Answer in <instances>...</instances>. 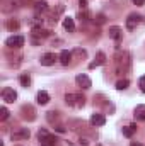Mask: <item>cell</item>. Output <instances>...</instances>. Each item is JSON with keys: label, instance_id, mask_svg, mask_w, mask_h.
Segmentation results:
<instances>
[{"label": "cell", "instance_id": "1", "mask_svg": "<svg viewBox=\"0 0 145 146\" xmlns=\"http://www.w3.org/2000/svg\"><path fill=\"white\" fill-rule=\"evenodd\" d=\"M114 66H116V73L123 75V73H128L132 68V58H130V53L128 51H116L114 54Z\"/></svg>", "mask_w": 145, "mask_h": 146}, {"label": "cell", "instance_id": "2", "mask_svg": "<svg viewBox=\"0 0 145 146\" xmlns=\"http://www.w3.org/2000/svg\"><path fill=\"white\" fill-rule=\"evenodd\" d=\"M65 102H67V106L75 107V109H80V107L85 106V99L80 94H67L65 95Z\"/></svg>", "mask_w": 145, "mask_h": 146}, {"label": "cell", "instance_id": "3", "mask_svg": "<svg viewBox=\"0 0 145 146\" xmlns=\"http://www.w3.org/2000/svg\"><path fill=\"white\" fill-rule=\"evenodd\" d=\"M38 138H39V141H41L43 145H46V146H55V145H56V138H55V136H51L46 129H39Z\"/></svg>", "mask_w": 145, "mask_h": 146}, {"label": "cell", "instance_id": "4", "mask_svg": "<svg viewBox=\"0 0 145 146\" xmlns=\"http://www.w3.org/2000/svg\"><path fill=\"white\" fill-rule=\"evenodd\" d=\"M21 117L26 119V121H29V122L34 121V119H36V110H34V107L29 106V104H28V106H22V107H21Z\"/></svg>", "mask_w": 145, "mask_h": 146}, {"label": "cell", "instance_id": "5", "mask_svg": "<svg viewBox=\"0 0 145 146\" xmlns=\"http://www.w3.org/2000/svg\"><path fill=\"white\" fill-rule=\"evenodd\" d=\"M142 15H138V14H130L128 17H126V29L128 31H133V29H137V26L142 22Z\"/></svg>", "mask_w": 145, "mask_h": 146}, {"label": "cell", "instance_id": "6", "mask_svg": "<svg viewBox=\"0 0 145 146\" xmlns=\"http://www.w3.org/2000/svg\"><path fill=\"white\" fill-rule=\"evenodd\" d=\"M75 82H77V85H79L80 88H84V90L91 88V85H92L91 78H89L85 73H80V75H77V76H75Z\"/></svg>", "mask_w": 145, "mask_h": 146}, {"label": "cell", "instance_id": "7", "mask_svg": "<svg viewBox=\"0 0 145 146\" xmlns=\"http://www.w3.org/2000/svg\"><path fill=\"white\" fill-rule=\"evenodd\" d=\"M2 99H3V102H7V104H12V102H15V99H17V94H15V90H14V88H9V87H5V88L2 90Z\"/></svg>", "mask_w": 145, "mask_h": 146}, {"label": "cell", "instance_id": "8", "mask_svg": "<svg viewBox=\"0 0 145 146\" xmlns=\"http://www.w3.org/2000/svg\"><path fill=\"white\" fill-rule=\"evenodd\" d=\"M24 44V37L22 36H10L5 41V46L7 48H21Z\"/></svg>", "mask_w": 145, "mask_h": 146}, {"label": "cell", "instance_id": "9", "mask_svg": "<svg viewBox=\"0 0 145 146\" xmlns=\"http://www.w3.org/2000/svg\"><path fill=\"white\" fill-rule=\"evenodd\" d=\"M29 138V129L28 127H21L17 131L12 133V141H19V139H28Z\"/></svg>", "mask_w": 145, "mask_h": 146}, {"label": "cell", "instance_id": "10", "mask_svg": "<svg viewBox=\"0 0 145 146\" xmlns=\"http://www.w3.org/2000/svg\"><path fill=\"white\" fill-rule=\"evenodd\" d=\"M104 63H106V54H104L103 51H99V53L96 54V60L89 65V68H91V70H94V68H97V66H103Z\"/></svg>", "mask_w": 145, "mask_h": 146}, {"label": "cell", "instance_id": "11", "mask_svg": "<svg viewBox=\"0 0 145 146\" xmlns=\"http://www.w3.org/2000/svg\"><path fill=\"white\" fill-rule=\"evenodd\" d=\"M55 60H56V56L53 54V53H46V54H43L41 56V65L43 66H51V65H55Z\"/></svg>", "mask_w": 145, "mask_h": 146}, {"label": "cell", "instance_id": "12", "mask_svg": "<svg viewBox=\"0 0 145 146\" xmlns=\"http://www.w3.org/2000/svg\"><path fill=\"white\" fill-rule=\"evenodd\" d=\"M109 37L114 39V41H119V39L123 37V29L118 27V26H111V27H109Z\"/></svg>", "mask_w": 145, "mask_h": 146}, {"label": "cell", "instance_id": "13", "mask_svg": "<svg viewBox=\"0 0 145 146\" xmlns=\"http://www.w3.org/2000/svg\"><path fill=\"white\" fill-rule=\"evenodd\" d=\"M91 124H92V126H104V124H106V117H104L103 114H97V112H96V114L91 115Z\"/></svg>", "mask_w": 145, "mask_h": 146}, {"label": "cell", "instance_id": "14", "mask_svg": "<svg viewBox=\"0 0 145 146\" xmlns=\"http://www.w3.org/2000/svg\"><path fill=\"white\" fill-rule=\"evenodd\" d=\"M36 100H38V104H39V106H46V104L50 102V95H48V92H44V90H41V92L38 94Z\"/></svg>", "mask_w": 145, "mask_h": 146}, {"label": "cell", "instance_id": "15", "mask_svg": "<svg viewBox=\"0 0 145 146\" xmlns=\"http://www.w3.org/2000/svg\"><path fill=\"white\" fill-rule=\"evenodd\" d=\"M135 119L137 121H145V106L140 104L135 107Z\"/></svg>", "mask_w": 145, "mask_h": 146}, {"label": "cell", "instance_id": "16", "mask_svg": "<svg viewBox=\"0 0 145 146\" xmlns=\"http://www.w3.org/2000/svg\"><path fill=\"white\" fill-rule=\"evenodd\" d=\"M70 60H72V53L67 51V49H63V51L60 53V63H62V65H68Z\"/></svg>", "mask_w": 145, "mask_h": 146}, {"label": "cell", "instance_id": "17", "mask_svg": "<svg viewBox=\"0 0 145 146\" xmlns=\"http://www.w3.org/2000/svg\"><path fill=\"white\" fill-rule=\"evenodd\" d=\"M63 27H65L68 33H73V31H75V24H73L72 17H65V19H63Z\"/></svg>", "mask_w": 145, "mask_h": 146}, {"label": "cell", "instance_id": "18", "mask_svg": "<svg viewBox=\"0 0 145 146\" xmlns=\"http://www.w3.org/2000/svg\"><path fill=\"white\" fill-rule=\"evenodd\" d=\"M51 34L48 29H41V27H33V36H39V37H48Z\"/></svg>", "mask_w": 145, "mask_h": 146}, {"label": "cell", "instance_id": "19", "mask_svg": "<svg viewBox=\"0 0 145 146\" xmlns=\"http://www.w3.org/2000/svg\"><path fill=\"white\" fill-rule=\"evenodd\" d=\"M135 131H137V126H133V124H130V126H125V127H123V136H126V138H132V136L135 134Z\"/></svg>", "mask_w": 145, "mask_h": 146}, {"label": "cell", "instance_id": "20", "mask_svg": "<svg viewBox=\"0 0 145 146\" xmlns=\"http://www.w3.org/2000/svg\"><path fill=\"white\" fill-rule=\"evenodd\" d=\"M3 5H10V9L7 10V12H10V10H14V9H19L21 5H22V0H5L3 2Z\"/></svg>", "mask_w": 145, "mask_h": 146}, {"label": "cell", "instance_id": "21", "mask_svg": "<svg viewBox=\"0 0 145 146\" xmlns=\"http://www.w3.org/2000/svg\"><path fill=\"white\" fill-rule=\"evenodd\" d=\"M5 26H7L9 31H17V29H19V21H17V19H9V21L5 22Z\"/></svg>", "mask_w": 145, "mask_h": 146}, {"label": "cell", "instance_id": "22", "mask_svg": "<svg viewBox=\"0 0 145 146\" xmlns=\"http://www.w3.org/2000/svg\"><path fill=\"white\" fill-rule=\"evenodd\" d=\"M34 10H36V14L48 12V3H46V2H36V3H34Z\"/></svg>", "mask_w": 145, "mask_h": 146}, {"label": "cell", "instance_id": "23", "mask_svg": "<svg viewBox=\"0 0 145 146\" xmlns=\"http://www.w3.org/2000/svg\"><path fill=\"white\" fill-rule=\"evenodd\" d=\"M19 80H21V85H22V87H26V88H28V87L31 85V76H29L28 73L21 75V78H19Z\"/></svg>", "mask_w": 145, "mask_h": 146}, {"label": "cell", "instance_id": "24", "mask_svg": "<svg viewBox=\"0 0 145 146\" xmlns=\"http://www.w3.org/2000/svg\"><path fill=\"white\" fill-rule=\"evenodd\" d=\"M128 85H130V82L125 78V80H119V82L116 83V88H118V90H125V88H128Z\"/></svg>", "mask_w": 145, "mask_h": 146}, {"label": "cell", "instance_id": "25", "mask_svg": "<svg viewBox=\"0 0 145 146\" xmlns=\"http://www.w3.org/2000/svg\"><path fill=\"white\" fill-rule=\"evenodd\" d=\"M94 22H96V24H104V22H106V17H104V14H97V15L94 17Z\"/></svg>", "mask_w": 145, "mask_h": 146}, {"label": "cell", "instance_id": "26", "mask_svg": "<svg viewBox=\"0 0 145 146\" xmlns=\"http://www.w3.org/2000/svg\"><path fill=\"white\" fill-rule=\"evenodd\" d=\"M9 117V110L7 107H0V121H5Z\"/></svg>", "mask_w": 145, "mask_h": 146}, {"label": "cell", "instance_id": "27", "mask_svg": "<svg viewBox=\"0 0 145 146\" xmlns=\"http://www.w3.org/2000/svg\"><path fill=\"white\" fill-rule=\"evenodd\" d=\"M48 121H50V122L58 121V112H48Z\"/></svg>", "mask_w": 145, "mask_h": 146}, {"label": "cell", "instance_id": "28", "mask_svg": "<svg viewBox=\"0 0 145 146\" xmlns=\"http://www.w3.org/2000/svg\"><path fill=\"white\" fill-rule=\"evenodd\" d=\"M72 54H77V56H80V58H85V56H87V53H85V49H80V48H77V49L73 51Z\"/></svg>", "mask_w": 145, "mask_h": 146}, {"label": "cell", "instance_id": "29", "mask_svg": "<svg viewBox=\"0 0 145 146\" xmlns=\"http://www.w3.org/2000/svg\"><path fill=\"white\" fill-rule=\"evenodd\" d=\"M138 85H140V88H142V92H145V75L138 80Z\"/></svg>", "mask_w": 145, "mask_h": 146}, {"label": "cell", "instance_id": "30", "mask_svg": "<svg viewBox=\"0 0 145 146\" xmlns=\"http://www.w3.org/2000/svg\"><path fill=\"white\" fill-rule=\"evenodd\" d=\"M79 3H80V7H82V9H85V7H87V0H79Z\"/></svg>", "mask_w": 145, "mask_h": 146}, {"label": "cell", "instance_id": "31", "mask_svg": "<svg viewBox=\"0 0 145 146\" xmlns=\"http://www.w3.org/2000/svg\"><path fill=\"white\" fill-rule=\"evenodd\" d=\"M132 2H133L135 5H144V2H145V0H132Z\"/></svg>", "mask_w": 145, "mask_h": 146}, {"label": "cell", "instance_id": "32", "mask_svg": "<svg viewBox=\"0 0 145 146\" xmlns=\"http://www.w3.org/2000/svg\"><path fill=\"white\" fill-rule=\"evenodd\" d=\"M130 146H144V145H140V143H135V141H133V143H132Z\"/></svg>", "mask_w": 145, "mask_h": 146}, {"label": "cell", "instance_id": "33", "mask_svg": "<svg viewBox=\"0 0 145 146\" xmlns=\"http://www.w3.org/2000/svg\"><path fill=\"white\" fill-rule=\"evenodd\" d=\"M41 146H46V145H41Z\"/></svg>", "mask_w": 145, "mask_h": 146}, {"label": "cell", "instance_id": "34", "mask_svg": "<svg viewBox=\"0 0 145 146\" xmlns=\"http://www.w3.org/2000/svg\"><path fill=\"white\" fill-rule=\"evenodd\" d=\"M97 146H101V145H97Z\"/></svg>", "mask_w": 145, "mask_h": 146}]
</instances>
